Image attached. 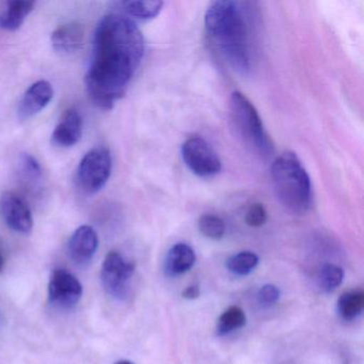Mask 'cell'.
Returning <instances> with one entry per match:
<instances>
[{"label":"cell","mask_w":364,"mask_h":364,"mask_svg":"<svg viewBox=\"0 0 364 364\" xmlns=\"http://www.w3.org/2000/svg\"><path fill=\"white\" fill-rule=\"evenodd\" d=\"M144 54V39L133 20L108 14L97 25L86 86L102 109H112L129 89Z\"/></svg>","instance_id":"1"},{"label":"cell","mask_w":364,"mask_h":364,"mask_svg":"<svg viewBox=\"0 0 364 364\" xmlns=\"http://www.w3.org/2000/svg\"><path fill=\"white\" fill-rule=\"evenodd\" d=\"M205 29L210 43L234 71H250V18L245 4L215 1L206 11Z\"/></svg>","instance_id":"2"},{"label":"cell","mask_w":364,"mask_h":364,"mask_svg":"<svg viewBox=\"0 0 364 364\" xmlns=\"http://www.w3.org/2000/svg\"><path fill=\"white\" fill-rule=\"evenodd\" d=\"M272 184L279 201L296 215L306 214L311 206L310 176L295 153H282L272 166Z\"/></svg>","instance_id":"3"},{"label":"cell","mask_w":364,"mask_h":364,"mask_svg":"<svg viewBox=\"0 0 364 364\" xmlns=\"http://www.w3.org/2000/svg\"><path fill=\"white\" fill-rule=\"evenodd\" d=\"M230 117L236 133L247 144L264 155L272 152L274 146L264 129L259 112L240 91H235L230 99Z\"/></svg>","instance_id":"4"},{"label":"cell","mask_w":364,"mask_h":364,"mask_svg":"<svg viewBox=\"0 0 364 364\" xmlns=\"http://www.w3.org/2000/svg\"><path fill=\"white\" fill-rule=\"evenodd\" d=\"M112 167V156L107 149H92L82 157L78 166V186L89 195L97 193L109 180Z\"/></svg>","instance_id":"5"},{"label":"cell","mask_w":364,"mask_h":364,"mask_svg":"<svg viewBox=\"0 0 364 364\" xmlns=\"http://www.w3.org/2000/svg\"><path fill=\"white\" fill-rule=\"evenodd\" d=\"M135 270L134 262L124 259L117 251H110L104 259L101 270L102 284L106 293L116 299H125Z\"/></svg>","instance_id":"6"},{"label":"cell","mask_w":364,"mask_h":364,"mask_svg":"<svg viewBox=\"0 0 364 364\" xmlns=\"http://www.w3.org/2000/svg\"><path fill=\"white\" fill-rule=\"evenodd\" d=\"M187 167L200 178H210L221 170V161L214 149L201 137H191L182 146Z\"/></svg>","instance_id":"7"},{"label":"cell","mask_w":364,"mask_h":364,"mask_svg":"<svg viewBox=\"0 0 364 364\" xmlns=\"http://www.w3.org/2000/svg\"><path fill=\"white\" fill-rule=\"evenodd\" d=\"M48 301L63 310L74 308L82 299V285L71 272L55 269L48 282Z\"/></svg>","instance_id":"8"},{"label":"cell","mask_w":364,"mask_h":364,"mask_svg":"<svg viewBox=\"0 0 364 364\" xmlns=\"http://www.w3.org/2000/svg\"><path fill=\"white\" fill-rule=\"evenodd\" d=\"M0 212L8 227L16 233L27 235L33 231V218L28 205L12 191H5L0 197Z\"/></svg>","instance_id":"9"},{"label":"cell","mask_w":364,"mask_h":364,"mask_svg":"<svg viewBox=\"0 0 364 364\" xmlns=\"http://www.w3.org/2000/svg\"><path fill=\"white\" fill-rule=\"evenodd\" d=\"M99 247V236L90 225L75 230L69 240V255L74 263L86 266L92 261Z\"/></svg>","instance_id":"10"},{"label":"cell","mask_w":364,"mask_h":364,"mask_svg":"<svg viewBox=\"0 0 364 364\" xmlns=\"http://www.w3.org/2000/svg\"><path fill=\"white\" fill-rule=\"evenodd\" d=\"M54 97L52 85L48 80H39L27 89L21 100L18 114L22 119H29L39 114Z\"/></svg>","instance_id":"11"},{"label":"cell","mask_w":364,"mask_h":364,"mask_svg":"<svg viewBox=\"0 0 364 364\" xmlns=\"http://www.w3.org/2000/svg\"><path fill=\"white\" fill-rule=\"evenodd\" d=\"M82 136V119L75 109L65 112L52 135L54 144L61 148L75 146Z\"/></svg>","instance_id":"12"},{"label":"cell","mask_w":364,"mask_h":364,"mask_svg":"<svg viewBox=\"0 0 364 364\" xmlns=\"http://www.w3.org/2000/svg\"><path fill=\"white\" fill-rule=\"evenodd\" d=\"M84 37V27L80 23H68L58 27L52 33L53 48L57 52L63 53V54L77 52L84 44L82 43Z\"/></svg>","instance_id":"13"},{"label":"cell","mask_w":364,"mask_h":364,"mask_svg":"<svg viewBox=\"0 0 364 364\" xmlns=\"http://www.w3.org/2000/svg\"><path fill=\"white\" fill-rule=\"evenodd\" d=\"M35 5V1L26 0H14L4 4L0 9V28L8 31H18Z\"/></svg>","instance_id":"14"},{"label":"cell","mask_w":364,"mask_h":364,"mask_svg":"<svg viewBox=\"0 0 364 364\" xmlns=\"http://www.w3.org/2000/svg\"><path fill=\"white\" fill-rule=\"evenodd\" d=\"M196 253L189 245L180 242L174 245L166 259V272L169 276H180L193 268Z\"/></svg>","instance_id":"15"},{"label":"cell","mask_w":364,"mask_h":364,"mask_svg":"<svg viewBox=\"0 0 364 364\" xmlns=\"http://www.w3.org/2000/svg\"><path fill=\"white\" fill-rule=\"evenodd\" d=\"M364 308V291L353 289L342 294L338 300V312L344 321H353Z\"/></svg>","instance_id":"16"},{"label":"cell","mask_w":364,"mask_h":364,"mask_svg":"<svg viewBox=\"0 0 364 364\" xmlns=\"http://www.w3.org/2000/svg\"><path fill=\"white\" fill-rule=\"evenodd\" d=\"M163 1L159 0H134V1H124L123 8L127 16L137 18L140 21H150L156 18L163 9Z\"/></svg>","instance_id":"17"},{"label":"cell","mask_w":364,"mask_h":364,"mask_svg":"<svg viewBox=\"0 0 364 364\" xmlns=\"http://www.w3.org/2000/svg\"><path fill=\"white\" fill-rule=\"evenodd\" d=\"M247 317L240 306H230L219 316L217 321V333L225 336L234 330L240 329L246 325Z\"/></svg>","instance_id":"18"},{"label":"cell","mask_w":364,"mask_h":364,"mask_svg":"<svg viewBox=\"0 0 364 364\" xmlns=\"http://www.w3.org/2000/svg\"><path fill=\"white\" fill-rule=\"evenodd\" d=\"M259 264V257L251 251H244L230 257L227 268L237 276H247L255 269Z\"/></svg>","instance_id":"19"},{"label":"cell","mask_w":364,"mask_h":364,"mask_svg":"<svg viewBox=\"0 0 364 364\" xmlns=\"http://www.w3.org/2000/svg\"><path fill=\"white\" fill-rule=\"evenodd\" d=\"M344 272L340 266L326 264L319 270L318 285L323 291L330 293L342 284Z\"/></svg>","instance_id":"20"},{"label":"cell","mask_w":364,"mask_h":364,"mask_svg":"<svg viewBox=\"0 0 364 364\" xmlns=\"http://www.w3.org/2000/svg\"><path fill=\"white\" fill-rule=\"evenodd\" d=\"M199 231L210 240H220L225 233V225L223 219L215 215H203L198 221Z\"/></svg>","instance_id":"21"},{"label":"cell","mask_w":364,"mask_h":364,"mask_svg":"<svg viewBox=\"0 0 364 364\" xmlns=\"http://www.w3.org/2000/svg\"><path fill=\"white\" fill-rule=\"evenodd\" d=\"M245 221L249 227L259 228L267 221V212L262 204L255 203L247 210Z\"/></svg>","instance_id":"22"},{"label":"cell","mask_w":364,"mask_h":364,"mask_svg":"<svg viewBox=\"0 0 364 364\" xmlns=\"http://www.w3.org/2000/svg\"><path fill=\"white\" fill-rule=\"evenodd\" d=\"M280 298V289L274 284H266L261 287L257 294L259 304L264 306H274Z\"/></svg>","instance_id":"23"},{"label":"cell","mask_w":364,"mask_h":364,"mask_svg":"<svg viewBox=\"0 0 364 364\" xmlns=\"http://www.w3.org/2000/svg\"><path fill=\"white\" fill-rule=\"evenodd\" d=\"M23 170L27 176L36 178H39L42 174L41 167L31 155H25L24 159H23Z\"/></svg>","instance_id":"24"},{"label":"cell","mask_w":364,"mask_h":364,"mask_svg":"<svg viewBox=\"0 0 364 364\" xmlns=\"http://www.w3.org/2000/svg\"><path fill=\"white\" fill-rule=\"evenodd\" d=\"M201 291L198 285H191L183 291L182 296L185 299L193 300L199 297Z\"/></svg>","instance_id":"25"},{"label":"cell","mask_w":364,"mask_h":364,"mask_svg":"<svg viewBox=\"0 0 364 364\" xmlns=\"http://www.w3.org/2000/svg\"><path fill=\"white\" fill-rule=\"evenodd\" d=\"M4 267H5V259H4L3 255L0 252V272H3Z\"/></svg>","instance_id":"26"},{"label":"cell","mask_w":364,"mask_h":364,"mask_svg":"<svg viewBox=\"0 0 364 364\" xmlns=\"http://www.w3.org/2000/svg\"><path fill=\"white\" fill-rule=\"evenodd\" d=\"M116 364H134L133 362L127 361V360H122V361L117 362Z\"/></svg>","instance_id":"27"},{"label":"cell","mask_w":364,"mask_h":364,"mask_svg":"<svg viewBox=\"0 0 364 364\" xmlns=\"http://www.w3.org/2000/svg\"><path fill=\"white\" fill-rule=\"evenodd\" d=\"M0 325H1V313H0Z\"/></svg>","instance_id":"28"}]
</instances>
